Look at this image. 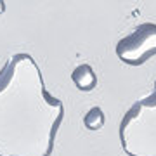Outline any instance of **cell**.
Instances as JSON below:
<instances>
[{
  "label": "cell",
  "instance_id": "obj_1",
  "mask_svg": "<svg viewBox=\"0 0 156 156\" xmlns=\"http://www.w3.org/2000/svg\"><path fill=\"white\" fill-rule=\"evenodd\" d=\"M62 118L37 61L26 52L9 57L0 69V156H50Z\"/></svg>",
  "mask_w": 156,
  "mask_h": 156
},
{
  "label": "cell",
  "instance_id": "obj_2",
  "mask_svg": "<svg viewBox=\"0 0 156 156\" xmlns=\"http://www.w3.org/2000/svg\"><path fill=\"white\" fill-rule=\"evenodd\" d=\"M118 137L127 156H156V82L123 115Z\"/></svg>",
  "mask_w": 156,
  "mask_h": 156
},
{
  "label": "cell",
  "instance_id": "obj_3",
  "mask_svg": "<svg viewBox=\"0 0 156 156\" xmlns=\"http://www.w3.org/2000/svg\"><path fill=\"white\" fill-rule=\"evenodd\" d=\"M115 54L128 66H142L156 56V23H140L118 40Z\"/></svg>",
  "mask_w": 156,
  "mask_h": 156
},
{
  "label": "cell",
  "instance_id": "obj_4",
  "mask_svg": "<svg viewBox=\"0 0 156 156\" xmlns=\"http://www.w3.org/2000/svg\"><path fill=\"white\" fill-rule=\"evenodd\" d=\"M71 80L76 85V89L82 90V92H90L97 87V75L94 73L92 66L87 62H82L73 69Z\"/></svg>",
  "mask_w": 156,
  "mask_h": 156
},
{
  "label": "cell",
  "instance_id": "obj_5",
  "mask_svg": "<svg viewBox=\"0 0 156 156\" xmlns=\"http://www.w3.org/2000/svg\"><path fill=\"white\" fill-rule=\"evenodd\" d=\"M104 122H106V116H104V113H102V109L99 106L90 108L83 116V125L89 128L90 132L101 130V128L104 127Z\"/></svg>",
  "mask_w": 156,
  "mask_h": 156
},
{
  "label": "cell",
  "instance_id": "obj_6",
  "mask_svg": "<svg viewBox=\"0 0 156 156\" xmlns=\"http://www.w3.org/2000/svg\"><path fill=\"white\" fill-rule=\"evenodd\" d=\"M4 11H5V4H4V2H0V14H2Z\"/></svg>",
  "mask_w": 156,
  "mask_h": 156
}]
</instances>
